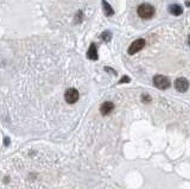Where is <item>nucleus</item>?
Wrapping results in <instances>:
<instances>
[{
    "label": "nucleus",
    "instance_id": "39448f33",
    "mask_svg": "<svg viewBox=\"0 0 190 189\" xmlns=\"http://www.w3.org/2000/svg\"><path fill=\"white\" fill-rule=\"evenodd\" d=\"M175 88L178 92H185L189 88V82L184 77H179L175 81Z\"/></svg>",
    "mask_w": 190,
    "mask_h": 189
},
{
    "label": "nucleus",
    "instance_id": "f257e3e1",
    "mask_svg": "<svg viewBox=\"0 0 190 189\" xmlns=\"http://www.w3.org/2000/svg\"><path fill=\"white\" fill-rule=\"evenodd\" d=\"M138 16L142 19H151L155 16V8L150 4H142L137 10Z\"/></svg>",
    "mask_w": 190,
    "mask_h": 189
},
{
    "label": "nucleus",
    "instance_id": "f03ea898",
    "mask_svg": "<svg viewBox=\"0 0 190 189\" xmlns=\"http://www.w3.org/2000/svg\"><path fill=\"white\" fill-rule=\"evenodd\" d=\"M153 85H155L158 89H166V88L170 87V81L166 76L156 75V76L153 77Z\"/></svg>",
    "mask_w": 190,
    "mask_h": 189
},
{
    "label": "nucleus",
    "instance_id": "7ed1b4c3",
    "mask_svg": "<svg viewBox=\"0 0 190 189\" xmlns=\"http://www.w3.org/2000/svg\"><path fill=\"white\" fill-rule=\"evenodd\" d=\"M79 92L75 89V88H69L66 90L64 93V99L68 104H75V102L79 100Z\"/></svg>",
    "mask_w": 190,
    "mask_h": 189
},
{
    "label": "nucleus",
    "instance_id": "1a4fd4ad",
    "mask_svg": "<svg viewBox=\"0 0 190 189\" xmlns=\"http://www.w3.org/2000/svg\"><path fill=\"white\" fill-rule=\"evenodd\" d=\"M102 7H103V11H105L106 16H113V14H114L113 8L111 7V5H109L106 0H102Z\"/></svg>",
    "mask_w": 190,
    "mask_h": 189
},
{
    "label": "nucleus",
    "instance_id": "423d86ee",
    "mask_svg": "<svg viewBox=\"0 0 190 189\" xmlns=\"http://www.w3.org/2000/svg\"><path fill=\"white\" fill-rule=\"evenodd\" d=\"M113 109H114V104L111 102V101H106L101 105V107H100V112H101L102 115H108Z\"/></svg>",
    "mask_w": 190,
    "mask_h": 189
},
{
    "label": "nucleus",
    "instance_id": "0eeeda50",
    "mask_svg": "<svg viewBox=\"0 0 190 189\" xmlns=\"http://www.w3.org/2000/svg\"><path fill=\"white\" fill-rule=\"evenodd\" d=\"M87 57L92 61H96L97 60V51H96V45L94 43L90 44L88 51H87Z\"/></svg>",
    "mask_w": 190,
    "mask_h": 189
},
{
    "label": "nucleus",
    "instance_id": "6e6552de",
    "mask_svg": "<svg viewBox=\"0 0 190 189\" xmlns=\"http://www.w3.org/2000/svg\"><path fill=\"white\" fill-rule=\"evenodd\" d=\"M169 12L171 14H174V16H181V14L183 13V8L178 4H174V5H170L169 6Z\"/></svg>",
    "mask_w": 190,
    "mask_h": 189
},
{
    "label": "nucleus",
    "instance_id": "ddd939ff",
    "mask_svg": "<svg viewBox=\"0 0 190 189\" xmlns=\"http://www.w3.org/2000/svg\"><path fill=\"white\" fill-rule=\"evenodd\" d=\"M4 144H5V145H8V144H10V141H8V138H5V141H4Z\"/></svg>",
    "mask_w": 190,
    "mask_h": 189
},
{
    "label": "nucleus",
    "instance_id": "9b49d317",
    "mask_svg": "<svg viewBox=\"0 0 190 189\" xmlns=\"http://www.w3.org/2000/svg\"><path fill=\"white\" fill-rule=\"evenodd\" d=\"M142 102H150L151 101V98H150V95H147V94H142Z\"/></svg>",
    "mask_w": 190,
    "mask_h": 189
},
{
    "label": "nucleus",
    "instance_id": "f8f14e48",
    "mask_svg": "<svg viewBox=\"0 0 190 189\" xmlns=\"http://www.w3.org/2000/svg\"><path fill=\"white\" fill-rule=\"evenodd\" d=\"M124 82H129V76H124L121 80H120V83H124Z\"/></svg>",
    "mask_w": 190,
    "mask_h": 189
},
{
    "label": "nucleus",
    "instance_id": "9d476101",
    "mask_svg": "<svg viewBox=\"0 0 190 189\" xmlns=\"http://www.w3.org/2000/svg\"><path fill=\"white\" fill-rule=\"evenodd\" d=\"M101 38L105 42H109L111 41V38H112V34H111L109 31H105V32L101 35Z\"/></svg>",
    "mask_w": 190,
    "mask_h": 189
},
{
    "label": "nucleus",
    "instance_id": "20e7f679",
    "mask_svg": "<svg viewBox=\"0 0 190 189\" xmlns=\"http://www.w3.org/2000/svg\"><path fill=\"white\" fill-rule=\"evenodd\" d=\"M145 47V41L142 39V38H139V39H137L134 41L129 48V55H133L138 53V51H140L142 48Z\"/></svg>",
    "mask_w": 190,
    "mask_h": 189
}]
</instances>
